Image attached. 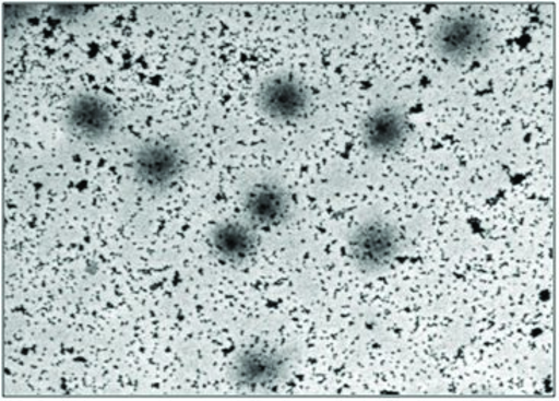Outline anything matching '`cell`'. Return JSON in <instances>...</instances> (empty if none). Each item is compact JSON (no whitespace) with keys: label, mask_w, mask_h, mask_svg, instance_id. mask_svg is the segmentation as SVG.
Returning <instances> with one entry per match:
<instances>
[{"label":"cell","mask_w":559,"mask_h":401,"mask_svg":"<svg viewBox=\"0 0 559 401\" xmlns=\"http://www.w3.org/2000/svg\"><path fill=\"white\" fill-rule=\"evenodd\" d=\"M491 44L488 22L469 11H457L440 19L431 34L436 55L454 64H466L481 59L488 55Z\"/></svg>","instance_id":"6da1fadb"},{"label":"cell","mask_w":559,"mask_h":401,"mask_svg":"<svg viewBox=\"0 0 559 401\" xmlns=\"http://www.w3.org/2000/svg\"><path fill=\"white\" fill-rule=\"evenodd\" d=\"M189 166V151L178 140H148L132 155L138 185L152 193L167 192L186 175Z\"/></svg>","instance_id":"7a4b0ae2"},{"label":"cell","mask_w":559,"mask_h":401,"mask_svg":"<svg viewBox=\"0 0 559 401\" xmlns=\"http://www.w3.org/2000/svg\"><path fill=\"white\" fill-rule=\"evenodd\" d=\"M401 251V232L384 217H370L347 236L348 258L364 274L382 273L400 258Z\"/></svg>","instance_id":"3957f363"},{"label":"cell","mask_w":559,"mask_h":401,"mask_svg":"<svg viewBox=\"0 0 559 401\" xmlns=\"http://www.w3.org/2000/svg\"><path fill=\"white\" fill-rule=\"evenodd\" d=\"M290 355L267 345L245 347L231 365V380L247 392H260L282 385L290 374Z\"/></svg>","instance_id":"277c9868"},{"label":"cell","mask_w":559,"mask_h":401,"mask_svg":"<svg viewBox=\"0 0 559 401\" xmlns=\"http://www.w3.org/2000/svg\"><path fill=\"white\" fill-rule=\"evenodd\" d=\"M258 106L274 123L295 125L308 116V86L293 72H278L263 80L258 93Z\"/></svg>","instance_id":"5b68a950"},{"label":"cell","mask_w":559,"mask_h":401,"mask_svg":"<svg viewBox=\"0 0 559 401\" xmlns=\"http://www.w3.org/2000/svg\"><path fill=\"white\" fill-rule=\"evenodd\" d=\"M68 128L79 139L90 143H103L112 137L117 128V116L112 105L102 95L94 93H80L68 103Z\"/></svg>","instance_id":"8992f818"},{"label":"cell","mask_w":559,"mask_h":401,"mask_svg":"<svg viewBox=\"0 0 559 401\" xmlns=\"http://www.w3.org/2000/svg\"><path fill=\"white\" fill-rule=\"evenodd\" d=\"M408 121L396 106L379 105L364 117L361 139L367 151L390 155L400 151L408 139Z\"/></svg>","instance_id":"52a82bcc"},{"label":"cell","mask_w":559,"mask_h":401,"mask_svg":"<svg viewBox=\"0 0 559 401\" xmlns=\"http://www.w3.org/2000/svg\"><path fill=\"white\" fill-rule=\"evenodd\" d=\"M243 209L258 227L277 228L290 215V197L285 187L273 179L259 181L245 193Z\"/></svg>","instance_id":"ba28073f"},{"label":"cell","mask_w":559,"mask_h":401,"mask_svg":"<svg viewBox=\"0 0 559 401\" xmlns=\"http://www.w3.org/2000/svg\"><path fill=\"white\" fill-rule=\"evenodd\" d=\"M210 243L222 261L235 266L250 261L259 246L258 236L252 228L239 221H225L214 225Z\"/></svg>","instance_id":"9c48e42d"}]
</instances>
